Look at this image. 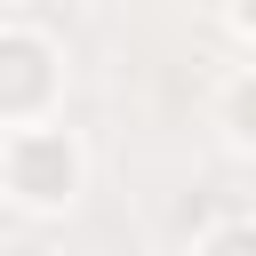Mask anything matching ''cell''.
Here are the masks:
<instances>
[{
  "mask_svg": "<svg viewBox=\"0 0 256 256\" xmlns=\"http://www.w3.org/2000/svg\"><path fill=\"white\" fill-rule=\"evenodd\" d=\"M232 136H240V144H256V80H240V88H232Z\"/></svg>",
  "mask_w": 256,
  "mask_h": 256,
  "instance_id": "7a4b0ae2",
  "label": "cell"
},
{
  "mask_svg": "<svg viewBox=\"0 0 256 256\" xmlns=\"http://www.w3.org/2000/svg\"><path fill=\"white\" fill-rule=\"evenodd\" d=\"M72 144L64 136H16L8 144V176H16V192L24 200H64L72 192Z\"/></svg>",
  "mask_w": 256,
  "mask_h": 256,
  "instance_id": "6da1fadb",
  "label": "cell"
}]
</instances>
